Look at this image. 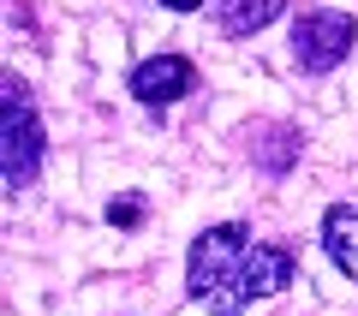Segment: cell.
Wrapping results in <instances>:
<instances>
[{"instance_id":"6","label":"cell","mask_w":358,"mask_h":316,"mask_svg":"<svg viewBox=\"0 0 358 316\" xmlns=\"http://www.w3.org/2000/svg\"><path fill=\"white\" fill-rule=\"evenodd\" d=\"M322 251L346 280H358V209L352 203H329L322 209Z\"/></svg>"},{"instance_id":"8","label":"cell","mask_w":358,"mask_h":316,"mask_svg":"<svg viewBox=\"0 0 358 316\" xmlns=\"http://www.w3.org/2000/svg\"><path fill=\"white\" fill-rule=\"evenodd\" d=\"M299 150H305V138H299V126H263L257 131V143H251V161L263 167V173H293L299 167Z\"/></svg>"},{"instance_id":"4","label":"cell","mask_w":358,"mask_h":316,"mask_svg":"<svg viewBox=\"0 0 358 316\" xmlns=\"http://www.w3.org/2000/svg\"><path fill=\"white\" fill-rule=\"evenodd\" d=\"M352 42H358V24H352V13H334V6H310V13H299L293 18V66L299 72H310V78H322V72H334V66L352 54Z\"/></svg>"},{"instance_id":"5","label":"cell","mask_w":358,"mask_h":316,"mask_svg":"<svg viewBox=\"0 0 358 316\" xmlns=\"http://www.w3.org/2000/svg\"><path fill=\"white\" fill-rule=\"evenodd\" d=\"M126 89L143 101V108H173L179 96H192L197 89V66L185 54H150L126 72Z\"/></svg>"},{"instance_id":"2","label":"cell","mask_w":358,"mask_h":316,"mask_svg":"<svg viewBox=\"0 0 358 316\" xmlns=\"http://www.w3.org/2000/svg\"><path fill=\"white\" fill-rule=\"evenodd\" d=\"M293 275H299V257L287 251V245H251V251L239 257V268L215 287L209 316H239L251 299H268V292L293 287Z\"/></svg>"},{"instance_id":"7","label":"cell","mask_w":358,"mask_h":316,"mask_svg":"<svg viewBox=\"0 0 358 316\" xmlns=\"http://www.w3.org/2000/svg\"><path fill=\"white\" fill-rule=\"evenodd\" d=\"M209 6H215L221 36H257L287 13V0H209Z\"/></svg>"},{"instance_id":"1","label":"cell","mask_w":358,"mask_h":316,"mask_svg":"<svg viewBox=\"0 0 358 316\" xmlns=\"http://www.w3.org/2000/svg\"><path fill=\"white\" fill-rule=\"evenodd\" d=\"M48 161V131H42V114H36V96H30L24 78H0V185L13 191H30Z\"/></svg>"},{"instance_id":"9","label":"cell","mask_w":358,"mask_h":316,"mask_svg":"<svg viewBox=\"0 0 358 316\" xmlns=\"http://www.w3.org/2000/svg\"><path fill=\"white\" fill-rule=\"evenodd\" d=\"M143 215H150V203H143V191H120V197H108V227L131 233V227H143Z\"/></svg>"},{"instance_id":"10","label":"cell","mask_w":358,"mask_h":316,"mask_svg":"<svg viewBox=\"0 0 358 316\" xmlns=\"http://www.w3.org/2000/svg\"><path fill=\"white\" fill-rule=\"evenodd\" d=\"M167 13H197V6H203V0H162Z\"/></svg>"},{"instance_id":"3","label":"cell","mask_w":358,"mask_h":316,"mask_svg":"<svg viewBox=\"0 0 358 316\" xmlns=\"http://www.w3.org/2000/svg\"><path fill=\"white\" fill-rule=\"evenodd\" d=\"M245 251H251V227H245V221H215V227H203L192 239V251H185V292H192L197 304H209L215 287L239 268Z\"/></svg>"}]
</instances>
